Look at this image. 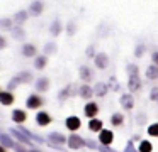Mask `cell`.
Masks as SVG:
<instances>
[{
    "label": "cell",
    "mask_w": 158,
    "mask_h": 152,
    "mask_svg": "<svg viewBox=\"0 0 158 152\" xmlns=\"http://www.w3.org/2000/svg\"><path fill=\"white\" fill-rule=\"evenodd\" d=\"M87 142L83 140L82 137H78V135H70V138H68V145H70V149H80L82 145H85Z\"/></svg>",
    "instance_id": "6da1fadb"
},
{
    "label": "cell",
    "mask_w": 158,
    "mask_h": 152,
    "mask_svg": "<svg viewBox=\"0 0 158 152\" xmlns=\"http://www.w3.org/2000/svg\"><path fill=\"white\" fill-rule=\"evenodd\" d=\"M66 127H68V130H78L80 118L78 117H68L66 118Z\"/></svg>",
    "instance_id": "7a4b0ae2"
},
{
    "label": "cell",
    "mask_w": 158,
    "mask_h": 152,
    "mask_svg": "<svg viewBox=\"0 0 158 152\" xmlns=\"http://www.w3.org/2000/svg\"><path fill=\"white\" fill-rule=\"evenodd\" d=\"M112 138H114V135H112L110 130H102L100 132V142H102L104 145H109L110 142H112Z\"/></svg>",
    "instance_id": "3957f363"
},
{
    "label": "cell",
    "mask_w": 158,
    "mask_h": 152,
    "mask_svg": "<svg viewBox=\"0 0 158 152\" xmlns=\"http://www.w3.org/2000/svg\"><path fill=\"white\" fill-rule=\"evenodd\" d=\"M41 105H43V100L38 95H32V96L27 98V107L29 108H38V107H41Z\"/></svg>",
    "instance_id": "277c9868"
},
{
    "label": "cell",
    "mask_w": 158,
    "mask_h": 152,
    "mask_svg": "<svg viewBox=\"0 0 158 152\" xmlns=\"http://www.w3.org/2000/svg\"><path fill=\"white\" fill-rule=\"evenodd\" d=\"M121 105H123L126 110H131V108H133V105H134L133 96H131V95H123V96H121Z\"/></svg>",
    "instance_id": "5b68a950"
},
{
    "label": "cell",
    "mask_w": 158,
    "mask_h": 152,
    "mask_svg": "<svg viewBox=\"0 0 158 152\" xmlns=\"http://www.w3.org/2000/svg\"><path fill=\"white\" fill-rule=\"evenodd\" d=\"M107 63H109V59H107L106 54H97V56H95V66L97 68L104 69V68L107 66Z\"/></svg>",
    "instance_id": "8992f818"
},
{
    "label": "cell",
    "mask_w": 158,
    "mask_h": 152,
    "mask_svg": "<svg viewBox=\"0 0 158 152\" xmlns=\"http://www.w3.org/2000/svg\"><path fill=\"white\" fill-rule=\"evenodd\" d=\"M139 88H141L139 76H129V90L131 91H138Z\"/></svg>",
    "instance_id": "52a82bcc"
},
{
    "label": "cell",
    "mask_w": 158,
    "mask_h": 152,
    "mask_svg": "<svg viewBox=\"0 0 158 152\" xmlns=\"http://www.w3.org/2000/svg\"><path fill=\"white\" fill-rule=\"evenodd\" d=\"M97 111H99V107H97L95 103H87V107H85V115L87 117H95L97 115Z\"/></svg>",
    "instance_id": "ba28073f"
},
{
    "label": "cell",
    "mask_w": 158,
    "mask_h": 152,
    "mask_svg": "<svg viewBox=\"0 0 158 152\" xmlns=\"http://www.w3.org/2000/svg\"><path fill=\"white\" fill-rule=\"evenodd\" d=\"M10 134L14 135L15 138H19V140H21L22 144H31V142H29V137H26V135L22 134L21 130H17V128H12V130H10Z\"/></svg>",
    "instance_id": "9c48e42d"
},
{
    "label": "cell",
    "mask_w": 158,
    "mask_h": 152,
    "mask_svg": "<svg viewBox=\"0 0 158 152\" xmlns=\"http://www.w3.org/2000/svg\"><path fill=\"white\" fill-rule=\"evenodd\" d=\"M36 122H38V125H48L49 122H51V118H49L48 113H38L36 115Z\"/></svg>",
    "instance_id": "30bf717a"
},
{
    "label": "cell",
    "mask_w": 158,
    "mask_h": 152,
    "mask_svg": "<svg viewBox=\"0 0 158 152\" xmlns=\"http://www.w3.org/2000/svg\"><path fill=\"white\" fill-rule=\"evenodd\" d=\"M0 100H2L4 105H10L12 101H14V95H10L9 91H2V93H0Z\"/></svg>",
    "instance_id": "8fae6325"
},
{
    "label": "cell",
    "mask_w": 158,
    "mask_h": 152,
    "mask_svg": "<svg viewBox=\"0 0 158 152\" xmlns=\"http://www.w3.org/2000/svg\"><path fill=\"white\" fill-rule=\"evenodd\" d=\"M49 140H51V142H56V144H65V142H66V138L63 137L61 134H56V132H51V134H49Z\"/></svg>",
    "instance_id": "7c38bea8"
},
{
    "label": "cell",
    "mask_w": 158,
    "mask_h": 152,
    "mask_svg": "<svg viewBox=\"0 0 158 152\" xmlns=\"http://www.w3.org/2000/svg\"><path fill=\"white\" fill-rule=\"evenodd\" d=\"M94 95V90L90 86H87V84H83L82 88H80V96L82 98H90Z\"/></svg>",
    "instance_id": "4fadbf2b"
},
{
    "label": "cell",
    "mask_w": 158,
    "mask_h": 152,
    "mask_svg": "<svg viewBox=\"0 0 158 152\" xmlns=\"http://www.w3.org/2000/svg\"><path fill=\"white\" fill-rule=\"evenodd\" d=\"M146 76H148V80H156L158 78V68L156 66H148Z\"/></svg>",
    "instance_id": "5bb4252c"
},
{
    "label": "cell",
    "mask_w": 158,
    "mask_h": 152,
    "mask_svg": "<svg viewBox=\"0 0 158 152\" xmlns=\"http://www.w3.org/2000/svg\"><path fill=\"white\" fill-rule=\"evenodd\" d=\"M12 118H14V122H17V123H22V122L26 120V113L22 110H15L14 113H12Z\"/></svg>",
    "instance_id": "9a60e30c"
},
{
    "label": "cell",
    "mask_w": 158,
    "mask_h": 152,
    "mask_svg": "<svg viewBox=\"0 0 158 152\" xmlns=\"http://www.w3.org/2000/svg\"><path fill=\"white\" fill-rule=\"evenodd\" d=\"M22 54H24V56H34L36 54V47L32 46V44H26L24 47H22Z\"/></svg>",
    "instance_id": "2e32d148"
},
{
    "label": "cell",
    "mask_w": 158,
    "mask_h": 152,
    "mask_svg": "<svg viewBox=\"0 0 158 152\" xmlns=\"http://www.w3.org/2000/svg\"><path fill=\"white\" fill-rule=\"evenodd\" d=\"M36 86H38V90L46 91V90H48V86H49V83H48V80H46V78H39L38 83H36Z\"/></svg>",
    "instance_id": "e0dca14e"
},
{
    "label": "cell",
    "mask_w": 158,
    "mask_h": 152,
    "mask_svg": "<svg viewBox=\"0 0 158 152\" xmlns=\"http://www.w3.org/2000/svg\"><path fill=\"white\" fill-rule=\"evenodd\" d=\"M0 140H2V144H4V147H15V144L9 138L7 134H2L0 135Z\"/></svg>",
    "instance_id": "ac0fdd59"
},
{
    "label": "cell",
    "mask_w": 158,
    "mask_h": 152,
    "mask_svg": "<svg viewBox=\"0 0 158 152\" xmlns=\"http://www.w3.org/2000/svg\"><path fill=\"white\" fill-rule=\"evenodd\" d=\"M89 127H90V130H100V128H102V122L100 120H95V118H92V120H90V123H89ZM102 132V130H100Z\"/></svg>",
    "instance_id": "d6986e66"
},
{
    "label": "cell",
    "mask_w": 158,
    "mask_h": 152,
    "mask_svg": "<svg viewBox=\"0 0 158 152\" xmlns=\"http://www.w3.org/2000/svg\"><path fill=\"white\" fill-rule=\"evenodd\" d=\"M107 91V86L104 83H97L95 84V95H99V96H104Z\"/></svg>",
    "instance_id": "ffe728a7"
},
{
    "label": "cell",
    "mask_w": 158,
    "mask_h": 152,
    "mask_svg": "<svg viewBox=\"0 0 158 152\" xmlns=\"http://www.w3.org/2000/svg\"><path fill=\"white\" fill-rule=\"evenodd\" d=\"M31 12L36 14V15H38V14H41V12H43V3H41V2L31 3Z\"/></svg>",
    "instance_id": "44dd1931"
},
{
    "label": "cell",
    "mask_w": 158,
    "mask_h": 152,
    "mask_svg": "<svg viewBox=\"0 0 158 152\" xmlns=\"http://www.w3.org/2000/svg\"><path fill=\"white\" fill-rule=\"evenodd\" d=\"M80 76H82L85 81H90V78H92V74H90V69H89V68H85V66L80 68Z\"/></svg>",
    "instance_id": "7402d4cb"
},
{
    "label": "cell",
    "mask_w": 158,
    "mask_h": 152,
    "mask_svg": "<svg viewBox=\"0 0 158 152\" xmlns=\"http://www.w3.org/2000/svg\"><path fill=\"white\" fill-rule=\"evenodd\" d=\"M12 34H14V37H15V39H19V41L24 39V36H26L24 30H22L21 27H14V29H12Z\"/></svg>",
    "instance_id": "603a6c76"
},
{
    "label": "cell",
    "mask_w": 158,
    "mask_h": 152,
    "mask_svg": "<svg viewBox=\"0 0 158 152\" xmlns=\"http://www.w3.org/2000/svg\"><path fill=\"white\" fill-rule=\"evenodd\" d=\"M34 66L38 68V69H43V68L46 66V57H44V56H39V57H36V63H34Z\"/></svg>",
    "instance_id": "cb8c5ba5"
},
{
    "label": "cell",
    "mask_w": 158,
    "mask_h": 152,
    "mask_svg": "<svg viewBox=\"0 0 158 152\" xmlns=\"http://www.w3.org/2000/svg\"><path fill=\"white\" fill-rule=\"evenodd\" d=\"M60 30H61V25H60L58 20H55V22L51 24V34H53V36H58Z\"/></svg>",
    "instance_id": "d4e9b609"
},
{
    "label": "cell",
    "mask_w": 158,
    "mask_h": 152,
    "mask_svg": "<svg viewBox=\"0 0 158 152\" xmlns=\"http://www.w3.org/2000/svg\"><path fill=\"white\" fill-rule=\"evenodd\" d=\"M139 152H151V144L148 140H143L139 145Z\"/></svg>",
    "instance_id": "484cf974"
},
{
    "label": "cell",
    "mask_w": 158,
    "mask_h": 152,
    "mask_svg": "<svg viewBox=\"0 0 158 152\" xmlns=\"http://www.w3.org/2000/svg\"><path fill=\"white\" fill-rule=\"evenodd\" d=\"M17 80L21 81V83H29V81H31V73H21L17 76Z\"/></svg>",
    "instance_id": "4316f807"
},
{
    "label": "cell",
    "mask_w": 158,
    "mask_h": 152,
    "mask_svg": "<svg viewBox=\"0 0 158 152\" xmlns=\"http://www.w3.org/2000/svg\"><path fill=\"white\" fill-rule=\"evenodd\" d=\"M26 19H27V12H24V10H22V12H19L17 15H15L14 20H15V22H19V24H22Z\"/></svg>",
    "instance_id": "83f0119b"
},
{
    "label": "cell",
    "mask_w": 158,
    "mask_h": 152,
    "mask_svg": "<svg viewBox=\"0 0 158 152\" xmlns=\"http://www.w3.org/2000/svg\"><path fill=\"white\" fill-rule=\"evenodd\" d=\"M148 134L153 135V137H158V123L150 125V128H148Z\"/></svg>",
    "instance_id": "f1b7e54d"
},
{
    "label": "cell",
    "mask_w": 158,
    "mask_h": 152,
    "mask_svg": "<svg viewBox=\"0 0 158 152\" xmlns=\"http://www.w3.org/2000/svg\"><path fill=\"white\" fill-rule=\"evenodd\" d=\"M112 123L114 125H121V123H123V115H119V113L112 115Z\"/></svg>",
    "instance_id": "f546056e"
},
{
    "label": "cell",
    "mask_w": 158,
    "mask_h": 152,
    "mask_svg": "<svg viewBox=\"0 0 158 152\" xmlns=\"http://www.w3.org/2000/svg\"><path fill=\"white\" fill-rule=\"evenodd\" d=\"M19 83H21V81H19V80H17V76H15L14 80H10V81H9V86H7V90H14V88L17 86Z\"/></svg>",
    "instance_id": "4dcf8cb0"
},
{
    "label": "cell",
    "mask_w": 158,
    "mask_h": 152,
    "mask_svg": "<svg viewBox=\"0 0 158 152\" xmlns=\"http://www.w3.org/2000/svg\"><path fill=\"white\" fill-rule=\"evenodd\" d=\"M127 73H129V76H138V68L133 66V64H129V66H127Z\"/></svg>",
    "instance_id": "1f68e13d"
},
{
    "label": "cell",
    "mask_w": 158,
    "mask_h": 152,
    "mask_svg": "<svg viewBox=\"0 0 158 152\" xmlns=\"http://www.w3.org/2000/svg\"><path fill=\"white\" fill-rule=\"evenodd\" d=\"M44 51H46V53H55V51H56V44H53V42H48V44H46V47H44Z\"/></svg>",
    "instance_id": "d6a6232c"
},
{
    "label": "cell",
    "mask_w": 158,
    "mask_h": 152,
    "mask_svg": "<svg viewBox=\"0 0 158 152\" xmlns=\"http://www.w3.org/2000/svg\"><path fill=\"white\" fill-rule=\"evenodd\" d=\"M70 95V88H65V90L61 91V93H60V100H65L66 96H68Z\"/></svg>",
    "instance_id": "836d02e7"
},
{
    "label": "cell",
    "mask_w": 158,
    "mask_h": 152,
    "mask_svg": "<svg viewBox=\"0 0 158 152\" xmlns=\"http://www.w3.org/2000/svg\"><path fill=\"white\" fill-rule=\"evenodd\" d=\"M143 53H144V47H143V46H138V47H136V51H134V54H136L138 57L143 56Z\"/></svg>",
    "instance_id": "e575fe53"
},
{
    "label": "cell",
    "mask_w": 158,
    "mask_h": 152,
    "mask_svg": "<svg viewBox=\"0 0 158 152\" xmlns=\"http://www.w3.org/2000/svg\"><path fill=\"white\" fill-rule=\"evenodd\" d=\"M124 152H138V150H136V149H134V145H133V144H131V142H129V144L126 145V149H124Z\"/></svg>",
    "instance_id": "d590c367"
},
{
    "label": "cell",
    "mask_w": 158,
    "mask_h": 152,
    "mask_svg": "<svg viewBox=\"0 0 158 152\" xmlns=\"http://www.w3.org/2000/svg\"><path fill=\"white\" fill-rule=\"evenodd\" d=\"M150 98H151V100H158V88H153V91H151Z\"/></svg>",
    "instance_id": "8d00e7d4"
},
{
    "label": "cell",
    "mask_w": 158,
    "mask_h": 152,
    "mask_svg": "<svg viewBox=\"0 0 158 152\" xmlns=\"http://www.w3.org/2000/svg\"><path fill=\"white\" fill-rule=\"evenodd\" d=\"M100 152H117V150H114V149L107 147V145H102V147H100Z\"/></svg>",
    "instance_id": "74e56055"
},
{
    "label": "cell",
    "mask_w": 158,
    "mask_h": 152,
    "mask_svg": "<svg viewBox=\"0 0 158 152\" xmlns=\"http://www.w3.org/2000/svg\"><path fill=\"white\" fill-rule=\"evenodd\" d=\"M0 25H2V27H5V29H7V27H10V20H9V19H4V20H2V22H0Z\"/></svg>",
    "instance_id": "f35d334b"
},
{
    "label": "cell",
    "mask_w": 158,
    "mask_h": 152,
    "mask_svg": "<svg viewBox=\"0 0 158 152\" xmlns=\"http://www.w3.org/2000/svg\"><path fill=\"white\" fill-rule=\"evenodd\" d=\"M73 32H75V24H73V22H70V24H68V34L72 36Z\"/></svg>",
    "instance_id": "ab89813d"
},
{
    "label": "cell",
    "mask_w": 158,
    "mask_h": 152,
    "mask_svg": "<svg viewBox=\"0 0 158 152\" xmlns=\"http://www.w3.org/2000/svg\"><path fill=\"white\" fill-rule=\"evenodd\" d=\"M85 145H89L90 149H95V144H94L92 140H87V144H85Z\"/></svg>",
    "instance_id": "60d3db41"
},
{
    "label": "cell",
    "mask_w": 158,
    "mask_h": 152,
    "mask_svg": "<svg viewBox=\"0 0 158 152\" xmlns=\"http://www.w3.org/2000/svg\"><path fill=\"white\" fill-rule=\"evenodd\" d=\"M153 63L158 66V53H155V54H153Z\"/></svg>",
    "instance_id": "b9f144b4"
},
{
    "label": "cell",
    "mask_w": 158,
    "mask_h": 152,
    "mask_svg": "<svg viewBox=\"0 0 158 152\" xmlns=\"http://www.w3.org/2000/svg\"><path fill=\"white\" fill-rule=\"evenodd\" d=\"M0 152H5V147H2V149H0Z\"/></svg>",
    "instance_id": "7bdbcfd3"
},
{
    "label": "cell",
    "mask_w": 158,
    "mask_h": 152,
    "mask_svg": "<svg viewBox=\"0 0 158 152\" xmlns=\"http://www.w3.org/2000/svg\"><path fill=\"white\" fill-rule=\"evenodd\" d=\"M27 152H39V150H34V149H32V150H27Z\"/></svg>",
    "instance_id": "ee69618b"
}]
</instances>
